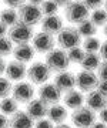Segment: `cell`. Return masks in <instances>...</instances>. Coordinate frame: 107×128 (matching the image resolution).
I'll list each match as a JSON object with an SVG mask.
<instances>
[{
	"instance_id": "obj_32",
	"label": "cell",
	"mask_w": 107,
	"mask_h": 128,
	"mask_svg": "<svg viewBox=\"0 0 107 128\" xmlns=\"http://www.w3.org/2000/svg\"><path fill=\"white\" fill-rule=\"evenodd\" d=\"M96 71H97L96 74H97L98 80H107V61L101 60V63H100V66Z\"/></svg>"
},
{
	"instance_id": "obj_33",
	"label": "cell",
	"mask_w": 107,
	"mask_h": 128,
	"mask_svg": "<svg viewBox=\"0 0 107 128\" xmlns=\"http://www.w3.org/2000/svg\"><path fill=\"white\" fill-rule=\"evenodd\" d=\"M9 9H19L27 2V0H2Z\"/></svg>"
},
{
	"instance_id": "obj_25",
	"label": "cell",
	"mask_w": 107,
	"mask_h": 128,
	"mask_svg": "<svg viewBox=\"0 0 107 128\" xmlns=\"http://www.w3.org/2000/svg\"><path fill=\"white\" fill-rule=\"evenodd\" d=\"M101 46V41L97 37H87L84 38V41L81 43V48L84 50V53H98Z\"/></svg>"
},
{
	"instance_id": "obj_34",
	"label": "cell",
	"mask_w": 107,
	"mask_h": 128,
	"mask_svg": "<svg viewBox=\"0 0 107 128\" xmlns=\"http://www.w3.org/2000/svg\"><path fill=\"white\" fill-rule=\"evenodd\" d=\"M34 128H54V124L51 122L50 120L42 118V120L34 121Z\"/></svg>"
},
{
	"instance_id": "obj_23",
	"label": "cell",
	"mask_w": 107,
	"mask_h": 128,
	"mask_svg": "<svg viewBox=\"0 0 107 128\" xmlns=\"http://www.w3.org/2000/svg\"><path fill=\"white\" fill-rule=\"evenodd\" d=\"M77 32L81 37L84 38H87V37H94L96 36V33H97V27L94 26V23L90 20V18H86L84 22L77 24Z\"/></svg>"
},
{
	"instance_id": "obj_13",
	"label": "cell",
	"mask_w": 107,
	"mask_h": 128,
	"mask_svg": "<svg viewBox=\"0 0 107 128\" xmlns=\"http://www.w3.org/2000/svg\"><path fill=\"white\" fill-rule=\"evenodd\" d=\"M53 84L60 90L61 94H64V92L71 91L76 88V76L73 73H70L69 70L57 73L53 78Z\"/></svg>"
},
{
	"instance_id": "obj_11",
	"label": "cell",
	"mask_w": 107,
	"mask_h": 128,
	"mask_svg": "<svg viewBox=\"0 0 107 128\" xmlns=\"http://www.w3.org/2000/svg\"><path fill=\"white\" fill-rule=\"evenodd\" d=\"M37 96L42 101H44L47 105L59 104L63 98V94L59 88L53 84V82H46L40 86V88L37 90Z\"/></svg>"
},
{
	"instance_id": "obj_46",
	"label": "cell",
	"mask_w": 107,
	"mask_h": 128,
	"mask_svg": "<svg viewBox=\"0 0 107 128\" xmlns=\"http://www.w3.org/2000/svg\"><path fill=\"white\" fill-rule=\"evenodd\" d=\"M103 6H104L103 9H104V10H106V12H107V0H104V4H103Z\"/></svg>"
},
{
	"instance_id": "obj_9",
	"label": "cell",
	"mask_w": 107,
	"mask_h": 128,
	"mask_svg": "<svg viewBox=\"0 0 107 128\" xmlns=\"http://www.w3.org/2000/svg\"><path fill=\"white\" fill-rule=\"evenodd\" d=\"M30 44L33 46L36 53H39V54H47L53 48H56V38L51 34H47L44 32H39L33 36Z\"/></svg>"
},
{
	"instance_id": "obj_30",
	"label": "cell",
	"mask_w": 107,
	"mask_h": 128,
	"mask_svg": "<svg viewBox=\"0 0 107 128\" xmlns=\"http://www.w3.org/2000/svg\"><path fill=\"white\" fill-rule=\"evenodd\" d=\"M12 90H13L12 81L6 77H0V100H3L6 97H10Z\"/></svg>"
},
{
	"instance_id": "obj_43",
	"label": "cell",
	"mask_w": 107,
	"mask_h": 128,
	"mask_svg": "<svg viewBox=\"0 0 107 128\" xmlns=\"http://www.w3.org/2000/svg\"><path fill=\"white\" fill-rule=\"evenodd\" d=\"M30 4H34V6H40L43 2H46V0H27Z\"/></svg>"
},
{
	"instance_id": "obj_21",
	"label": "cell",
	"mask_w": 107,
	"mask_h": 128,
	"mask_svg": "<svg viewBox=\"0 0 107 128\" xmlns=\"http://www.w3.org/2000/svg\"><path fill=\"white\" fill-rule=\"evenodd\" d=\"M101 63V58H100V56L98 53H86L81 60V70H86V71H96L98 68V66Z\"/></svg>"
},
{
	"instance_id": "obj_24",
	"label": "cell",
	"mask_w": 107,
	"mask_h": 128,
	"mask_svg": "<svg viewBox=\"0 0 107 128\" xmlns=\"http://www.w3.org/2000/svg\"><path fill=\"white\" fill-rule=\"evenodd\" d=\"M0 22H3V23L7 26V27H12L14 24L19 22V14H17V10L14 9H5L0 12Z\"/></svg>"
},
{
	"instance_id": "obj_8",
	"label": "cell",
	"mask_w": 107,
	"mask_h": 128,
	"mask_svg": "<svg viewBox=\"0 0 107 128\" xmlns=\"http://www.w3.org/2000/svg\"><path fill=\"white\" fill-rule=\"evenodd\" d=\"M34 94H36V88L30 81L16 82L12 90V97L19 104H29L34 98Z\"/></svg>"
},
{
	"instance_id": "obj_41",
	"label": "cell",
	"mask_w": 107,
	"mask_h": 128,
	"mask_svg": "<svg viewBox=\"0 0 107 128\" xmlns=\"http://www.w3.org/2000/svg\"><path fill=\"white\" fill-rule=\"evenodd\" d=\"M6 66H7L6 60L0 57V77H2V74H5V71H6Z\"/></svg>"
},
{
	"instance_id": "obj_17",
	"label": "cell",
	"mask_w": 107,
	"mask_h": 128,
	"mask_svg": "<svg viewBox=\"0 0 107 128\" xmlns=\"http://www.w3.org/2000/svg\"><path fill=\"white\" fill-rule=\"evenodd\" d=\"M42 32L47 33V34H51V36H56L60 33V30L64 26H63V18L59 16V14H54V16H44L42 18Z\"/></svg>"
},
{
	"instance_id": "obj_16",
	"label": "cell",
	"mask_w": 107,
	"mask_h": 128,
	"mask_svg": "<svg viewBox=\"0 0 107 128\" xmlns=\"http://www.w3.org/2000/svg\"><path fill=\"white\" fill-rule=\"evenodd\" d=\"M47 110H49V105H47L44 101H42L40 98H33L29 104H26V112H27L34 121L46 118Z\"/></svg>"
},
{
	"instance_id": "obj_22",
	"label": "cell",
	"mask_w": 107,
	"mask_h": 128,
	"mask_svg": "<svg viewBox=\"0 0 107 128\" xmlns=\"http://www.w3.org/2000/svg\"><path fill=\"white\" fill-rule=\"evenodd\" d=\"M19 111V102L13 97H6L0 100V112L6 117H12L14 112Z\"/></svg>"
},
{
	"instance_id": "obj_3",
	"label": "cell",
	"mask_w": 107,
	"mask_h": 128,
	"mask_svg": "<svg viewBox=\"0 0 107 128\" xmlns=\"http://www.w3.org/2000/svg\"><path fill=\"white\" fill-rule=\"evenodd\" d=\"M88 17H90V12L83 4L81 0H73L70 4L64 7V18L69 23L79 24Z\"/></svg>"
},
{
	"instance_id": "obj_4",
	"label": "cell",
	"mask_w": 107,
	"mask_h": 128,
	"mask_svg": "<svg viewBox=\"0 0 107 128\" xmlns=\"http://www.w3.org/2000/svg\"><path fill=\"white\" fill-rule=\"evenodd\" d=\"M56 43L60 46L63 50H70L73 47H77L81 44V36L79 34L77 28L73 26H66L60 30V33L57 34Z\"/></svg>"
},
{
	"instance_id": "obj_14",
	"label": "cell",
	"mask_w": 107,
	"mask_h": 128,
	"mask_svg": "<svg viewBox=\"0 0 107 128\" xmlns=\"http://www.w3.org/2000/svg\"><path fill=\"white\" fill-rule=\"evenodd\" d=\"M84 104L91 111L98 112L104 107H107V96H104L98 90H93V91L87 92V96L84 97Z\"/></svg>"
},
{
	"instance_id": "obj_31",
	"label": "cell",
	"mask_w": 107,
	"mask_h": 128,
	"mask_svg": "<svg viewBox=\"0 0 107 128\" xmlns=\"http://www.w3.org/2000/svg\"><path fill=\"white\" fill-rule=\"evenodd\" d=\"M83 4L86 6L90 10H97V9H101V6L104 4V0H81Z\"/></svg>"
},
{
	"instance_id": "obj_39",
	"label": "cell",
	"mask_w": 107,
	"mask_h": 128,
	"mask_svg": "<svg viewBox=\"0 0 107 128\" xmlns=\"http://www.w3.org/2000/svg\"><path fill=\"white\" fill-rule=\"evenodd\" d=\"M7 32H9V27H7L3 22H0V37L7 36Z\"/></svg>"
},
{
	"instance_id": "obj_45",
	"label": "cell",
	"mask_w": 107,
	"mask_h": 128,
	"mask_svg": "<svg viewBox=\"0 0 107 128\" xmlns=\"http://www.w3.org/2000/svg\"><path fill=\"white\" fill-rule=\"evenodd\" d=\"M103 34H104V37H106V40H107V23H106V26L103 27Z\"/></svg>"
},
{
	"instance_id": "obj_44",
	"label": "cell",
	"mask_w": 107,
	"mask_h": 128,
	"mask_svg": "<svg viewBox=\"0 0 107 128\" xmlns=\"http://www.w3.org/2000/svg\"><path fill=\"white\" fill-rule=\"evenodd\" d=\"M54 128H71V127H70L69 124L63 122V124H57V125H54Z\"/></svg>"
},
{
	"instance_id": "obj_18",
	"label": "cell",
	"mask_w": 107,
	"mask_h": 128,
	"mask_svg": "<svg viewBox=\"0 0 107 128\" xmlns=\"http://www.w3.org/2000/svg\"><path fill=\"white\" fill-rule=\"evenodd\" d=\"M61 100L64 102L63 105H64L67 110L74 111V110H77V108H80V107L84 105V96H83V92L80 91V90H77V88L64 92Z\"/></svg>"
},
{
	"instance_id": "obj_26",
	"label": "cell",
	"mask_w": 107,
	"mask_h": 128,
	"mask_svg": "<svg viewBox=\"0 0 107 128\" xmlns=\"http://www.w3.org/2000/svg\"><path fill=\"white\" fill-rule=\"evenodd\" d=\"M90 20L94 23L96 27H104L107 23V12L104 9H97V10H93V13L90 16Z\"/></svg>"
},
{
	"instance_id": "obj_29",
	"label": "cell",
	"mask_w": 107,
	"mask_h": 128,
	"mask_svg": "<svg viewBox=\"0 0 107 128\" xmlns=\"http://www.w3.org/2000/svg\"><path fill=\"white\" fill-rule=\"evenodd\" d=\"M40 10H42V13H43V17L44 16H54L59 12V6L53 0H46V2H43L42 4H40Z\"/></svg>"
},
{
	"instance_id": "obj_37",
	"label": "cell",
	"mask_w": 107,
	"mask_h": 128,
	"mask_svg": "<svg viewBox=\"0 0 107 128\" xmlns=\"http://www.w3.org/2000/svg\"><path fill=\"white\" fill-rule=\"evenodd\" d=\"M98 118H100V122L107 124V107H104L103 110L98 111Z\"/></svg>"
},
{
	"instance_id": "obj_6",
	"label": "cell",
	"mask_w": 107,
	"mask_h": 128,
	"mask_svg": "<svg viewBox=\"0 0 107 128\" xmlns=\"http://www.w3.org/2000/svg\"><path fill=\"white\" fill-rule=\"evenodd\" d=\"M34 36V28L27 26V24L17 22V23L9 27L7 37L13 44H23V43H30Z\"/></svg>"
},
{
	"instance_id": "obj_40",
	"label": "cell",
	"mask_w": 107,
	"mask_h": 128,
	"mask_svg": "<svg viewBox=\"0 0 107 128\" xmlns=\"http://www.w3.org/2000/svg\"><path fill=\"white\" fill-rule=\"evenodd\" d=\"M53 2H54V3H56V4L59 6V7H63V9H64L66 6L70 4V3H71L73 0H53Z\"/></svg>"
},
{
	"instance_id": "obj_19",
	"label": "cell",
	"mask_w": 107,
	"mask_h": 128,
	"mask_svg": "<svg viewBox=\"0 0 107 128\" xmlns=\"http://www.w3.org/2000/svg\"><path fill=\"white\" fill-rule=\"evenodd\" d=\"M9 128H34V120L26 111H17L9 117Z\"/></svg>"
},
{
	"instance_id": "obj_10",
	"label": "cell",
	"mask_w": 107,
	"mask_h": 128,
	"mask_svg": "<svg viewBox=\"0 0 107 128\" xmlns=\"http://www.w3.org/2000/svg\"><path fill=\"white\" fill-rule=\"evenodd\" d=\"M98 77L93 71H86L81 70L76 74V88L81 92H90L93 90H97L98 86Z\"/></svg>"
},
{
	"instance_id": "obj_28",
	"label": "cell",
	"mask_w": 107,
	"mask_h": 128,
	"mask_svg": "<svg viewBox=\"0 0 107 128\" xmlns=\"http://www.w3.org/2000/svg\"><path fill=\"white\" fill-rule=\"evenodd\" d=\"M13 47L14 44L10 41V38L7 36L0 37V57L2 58H5V57L12 54L13 53Z\"/></svg>"
},
{
	"instance_id": "obj_5",
	"label": "cell",
	"mask_w": 107,
	"mask_h": 128,
	"mask_svg": "<svg viewBox=\"0 0 107 128\" xmlns=\"http://www.w3.org/2000/svg\"><path fill=\"white\" fill-rule=\"evenodd\" d=\"M17 14H19V22L27 24L33 28H34V26L42 23V18H43L40 6H34V4H30V3H24L22 7H19Z\"/></svg>"
},
{
	"instance_id": "obj_1",
	"label": "cell",
	"mask_w": 107,
	"mask_h": 128,
	"mask_svg": "<svg viewBox=\"0 0 107 128\" xmlns=\"http://www.w3.org/2000/svg\"><path fill=\"white\" fill-rule=\"evenodd\" d=\"M44 63L50 68L51 73H54V74L66 71L70 66L69 57H67V51L63 50V48H53L50 53H47Z\"/></svg>"
},
{
	"instance_id": "obj_15",
	"label": "cell",
	"mask_w": 107,
	"mask_h": 128,
	"mask_svg": "<svg viewBox=\"0 0 107 128\" xmlns=\"http://www.w3.org/2000/svg\"><path fill=\"white\" fill-rule=\"evenodd\" d=\"M12 54H13L14 60L26 64V63L33 61L36 51H34V48H33V46L30 43H23V44H14Z\"/></svg>"
},
{
	"instance_id": "obj_27",
	"label": "cell",
	"mask_w": 107,
	"mask_h": 128,
	"mask_svg": "<svg viewBox=\"0 0 107 128\" xmlns=\"http://www.w3.org/2000/svg\"><path fill=\"white\" fill-rule=\"evenodd\" d=\"M84 54H86V53H84V50L80 46L67 50V57H69L70 64H80L81 60H83V57H84Z\"/></svg>"
},
{
	"instance_id": "obj_7",
	"label": "cell",
	"mask_w": 107,
	"mask_h": 128,
	"mask_svg": "<svg viewBox=\"0 0 107 128\" xmlns=\"http://www.w3.org/2000/svg\"><path fill=\"white\" fill-rule=\"evenodd\" d=\"M96 118H97L96 112L91 111L86 105L74 110L71 112V115H70L71 124L76 128H91V125L96 122Z\"/></svg>"
},
{
	"instance_id": "obj_38",
	"label": "cell",
	"mask_w": 107,
	"mask_h": 128,
	"mask_svg": "<svg viewBox=\"0 0 107 128\" xmlns=\"http://www.w3.org/2000/svg\"><path fill=\"white\" fill-rule=\"evenodd\" d=\"M0 128H9V118L0 112Z\"/></svg>"
},
{
	"instance_id": "obj_35",
	"label": "cell",
	"mask_w": 107,
	"mask_h": 128,
	"mask_svg": "<svg viewBox=\"0 0 107 128\" xmlns=\"http://www.w3.org/2000/svg\"><path fill=\"white\" fill-rule=\"evenodd\" d=\"M98 56L103 61H107V40L103 41L101 46H100V50H98Z\"/></svg>"
},
{
	"instance_id": "obj_20",
	"label": "cell",
	"mask_w": 107,
	"mask_h": 128,
	"mask_svg": "<svg viewBox=\"0 0 107 128\" xmlns=\"http://www.w3.org/2000/svg\"><path fill=\"white\" fill-rule=\"evenodd\" d=\"M47 120H50L53 124H63L66 122V120L69 118V110L66 108L63 104H53L49 105V110H47Z\"/></svg>"
},
{
	"instance_id": "obj_42",
	"label": "cell",
	"mask_w": 107,
	"mask_h": 128,
	"mask_svg": "<svg viewBox=\"0 0 107 128\" xmlns=\"http://www.w3.org/2000/svg\"><path fill=\"white\" fill-rule=\"evenodd\" d=\"M91 128H107V124H103V122H100V121H96V122L91 125Z\"/></svg>"
},
{
	"instance_id": "obj_12",
	"label": "cell",
	"mask_w": 107,
	"mask_h": 128,
	"mask_svg": "<svg viewBox=\"0 0 107 128\" xmlns=\"http://www.w3.org/2000/svg\"><path fill=\"white\" fill-rule=\"evenodd\" d=\"M6 78H9L10 81H24V78L27 77V67L26 64L20 63L17 60H12L6 66Z\"/></svg>"
},
{
	"instance_id": "obj_36",
	"label": "cell",
	"mask_w": 107,
	"mask_h": 128,
	"mask_svg": "<svg viewBox=\"0 0 107 128\" xmlns=\"http://www.w3.org/2000/svg\"><path fill=\"white\" fill-rule=\"evenodd\" d=\"M97 90L100 92H103L104 96H107V80H100V81H98Z\"/></svg>"
},
{
	"instance_id": "obj_2",
	"label": "cell",
	"mask_w": 107,
	"mask_h": 128,
	"mask_svg": "<svg viewBox=\"0 0 107 128\" xmlns=\"http://www.w3.org/2000/svg\"><path fill=\"white\" fill-rule=\"evenodd\" d=\"M51 71L44 61H34L27 67V78L33 86H43L51 78Z\"/></svg>"
}]
</instances>
